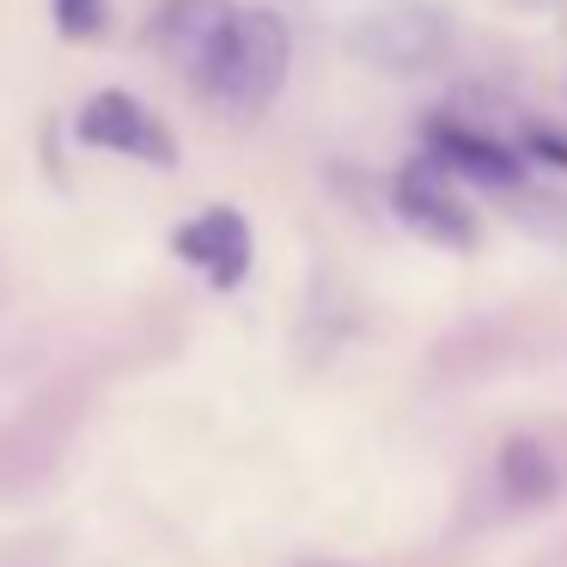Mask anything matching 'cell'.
<instances>
[{"label": "cell", "instance_id": "cell-1", "mask_svg": "<svg viewBox=\"0 0 567 567\" xmlns=\"http://www.w3.org/2000/svg\"><path fill=\"white\" fill-rule=\"evenodd\" d=\"M287 62H293V43H287V25L275 13H238L220 25V38L208 43V55L196 62V86L208 92L214 104L250 116L287 86Z\"/></svg>", "mask_w": 567, "mask_h": 567}, {"label": "cell", "instance_id": "cell-2", "mask_svg": "<svg viewBox=\"0 0 567 567\" xmlns=\"http://www.w3.org/2000/svg\"><path fill=\"white\" fill-rule=\"evenodd\" d=\"M74 135L86 141V147L128 153V159H147V165H172V159H177L165 123H159V116H153L141 99H128V92H99V99H86Z\"/></svg>", "mask_w": 567, "mask_h": 567}, {"label": "cell", "instance_id": "cell-3", "mask_svg": "<svg viewBox=\"0 0 567 567\" xmlns=\"http://www.w3.org/2000/svg\"><path fill=\"white\" fill-rule=\"evenodd\" d=\"M348 43L384 74H421V68H433L445 55V25L433 13H421V7H384L367 25H354Z\"/></svg>", "mask_w": 567, "mask_h": 567}, {"label": "cell", "instance_id": "cell-4", "mask_svg": "<svg viewBox=\"0 0 567 567\" xmlns=\"http://www.w3.org/2000/svg\"><path fill=\"white\" fill-rule=\"evenodd\" d=\"M391 202L421 238H433V245H457V250L476 245V220H470V208L452 196V184H445V172L433 159L409 165V172L396 177Z\"/></svg>", "mask_w": 567, "mask_h": 567}, {"label": "cell", "instance_id": "cell-5", "mask_svg": "<svg viewBox=\"0 0 567 567\" xmlns=\"http://www.w3.org/2000/svg\"><path fill=\"white\" fill-rule=\"evenodd\" d=\"M172 245H177V257L196 262L214 287H238L250 269V226L238 208H208V214H196V220H184Z\"/></svg>", "mask_w": 567, "mask_h": 567}, {"label": "cell", "instance_id": "cell-6", "mask_svg": "<svg viewBox=\"0 0 567 567\" xmlns=\"http://www.w3.org/2000/svg\"><path fill=\"white\" fill-rule=\"evenodd\" d=\"M427 147H433V165H440V172H457V177H470V184L513 189L518 177H525V165H518L501 141L476 135V128H464V123H433Z\"/></svg>", "mask_w": 567, "mask_h": 567}, {"label": "cell", "instance_id": "cell-7", "mask_svg": "<svg viewBox=\"0 0 567 567\" xmlns=\"http://www.w3.org/2000/svg\"><path fill=\"white\" fill-rule=\"evenodd\" d=\"M226 19H233V0H172V7L153 19V43H159L184 74H196V62L208 55V43L220 38Z\"/></svg>", "mask_w": 567, "mask_h": 567}, {"label": "cell", "instance_id": "cell-8", "mask_svg": "<svg viewBox=\"0 0 567 567\" xmlns=\"http://www.w3.org/2000/svg\"><path fill=\"white\" fill-rule=\"evenodd\" d=\"M506 482H513L518 501H537V494H549L555 470L543 464V457L530 452V445H513V452H506Z\"/></svg>", "mask_w": 567, "mask_h": 567}, {"label": "cell", "instance_id": "cell-9", "mask_svg": "<svg viewBox=\"0 0 567 567\" xmlns=\"http://www.w3.org/2000/svg\"><path fill=\"white\" fill-rule=\"evenodd\" d=\"M50 13H55V25H62V38H74V43H86V38H99L104 31V0H50Z\"/></svg>", "mask_w": 567, "mask_h": 567}, {"label": "cell", "instance_id": "cell-10", "mask_svg": "<svg viewBox=\"0 0 567 567\" xmlns=\"http://www.w3.org/2000/svg\"><path fill=\"white\" fill-rule=\"evenodd\" d=\"M530 147H537V153H549L555 165H567V141H555L549 128H537V135H530Z\"/></svg>", "mask_w": 567, "mask_h": 567}]
</instances>
